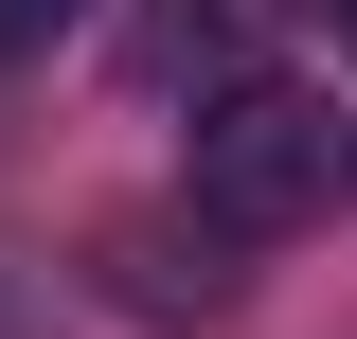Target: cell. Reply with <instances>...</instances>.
I'll return each mask as SVG.
<instances>
[{"label":"cell","mask_w":357,"mask_h":339,"mask_svg":"<svg viewBox=\"0 0 357 339\" xmlns=\"http://www.w3.org/2000/svg\"><path fill=\"white\" fill-rule=\"evenodd\" d=\"M107 268H126V303H143V322H178V303L215 322V303H232V232H215V214H197V250H178V214H143Z\"/></svg>","instance_id":"cell-3"},{"label":"cell","mask_w":357,"mask_h":339,"mask_svg":"<svg viewBox=\"0 0 357 339\" xmlns=\"http://www.w3.org/2000/svg\"><path fill=\"white\" fill-rule=\"evenodd\" d=\"M268 72V0H143V89H232Z\"/></svg>","instance_id":"cell-2"},{"label":"cell","mask_w":357,"mask_h":339,"mask_svg":"<svg viewBox=\"0 0 357 339\" xmlns=\"http://www.w3.org/2000/svg\"><path fill=\"white\" fill-rule=\"evenodd\" d=\"M340 179H357V143H340V107H321V89H286V72L197 89V214H215L232 250H250V232H304Z\"/></svg>","instance_id":"cell-1"},{"label":"cell","mask_w":357,"mask_h":339,"mask_svg":"<svg viewBox=\"0 0 357 339\" xmlns=\"http://www.w3.org/2000/svg\"><path fill=\"white\" fill-rule=\"evenodd\" d=\"M321 18H340V54H357V0H321Z\"/></svg>","instance_id":"cell-5"},{"label":"cell","mask_w":357,"mask_h":339,"mask_svg":"<svg viewBox=\"0 0 357 339\" xmlns=\"http://www.w3.org/2000/svg\"><path fill=\"white\" fill-rule=\"evenodd\" d=\"M107 0H0V54H54V36H89Z\"/></svg>","instance_id":"cell-4"}]
</instances>
